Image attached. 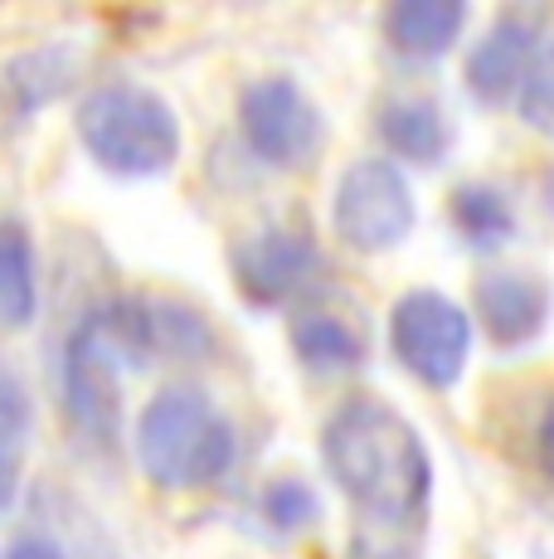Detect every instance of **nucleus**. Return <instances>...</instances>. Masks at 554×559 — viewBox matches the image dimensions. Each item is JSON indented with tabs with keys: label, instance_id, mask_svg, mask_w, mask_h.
<instances>
[{
	"label": "nucleus",
	"instance_id": "nucleus-1",
	"mask_svg": "<svg viewBox=\"0 0 554 559\" xmlns=\"http://www.w3.org/2000/svg\"><path fill=\"white\" fill-rule=\"evenodd\" d=\"M322 457L336 487L385 525H409L429 511L433 457L419 428L385 400H346L326 418Z\"/></svg>",
	"mask_w": 554,
	"mask_h": 559
},
{
	"label": "nucleus",
	"instance_id": "nucleus-2",
	"mask_svg": "<svg viewBox=\"0 0 554 559\" xmlns=\"http://www.w3.org/2000/svg\"><path fill=\"white\" fill-rule=\"evenodd\" d=\"M239 457L233 424L195 384H166L136 418V462L166 491H205Z\"/></svg>",
	"mask_w": 554,
	"mask_h": 559
},
{
	"label": "nucleus",
	"instance_id": "nucleus-3",
	"mask_svg": "<svg viewBox=\"0 0 554 559\" xmlns=\"http://www.w3.org/2000/svg\"><path fill=\"white\" fill-rule=\"evenodd\" d=\"M79 142L103 170L127 180L161 176L180 156V117L156 88L98 83L79 103Z\"/></svg>",
	"mask_w": 554,
	"mask_h": 559
},
{
	"label": "nucleus",
	"instance_id": "nucleus-4",
	"mask_svg": "<svg viewBox=\"0 0 554 559\" xmlns=\"http://www.w3.org/2000/svg\"><path fill=\"white\" fill-rule=\"evenodd\" d=\"M394 360L429 390H453L472 356V317L433 287H413L389 311Z\"/></svg>",
	"mask_w": 554,
	"mask_h": 559
},
{
	"label": "nucleus",
	"instance_id": "nucleus-5",
	"mask_svg": "<svg viewBox=\"0 0 554 559\" xmlns=\"http://www.w3.org/2000/svg\"><path fill=\"white\" fill-rule=\"evenodd\" d=\"M332 224L340 243H350L356 253L399 249L413 229V190L404 180V170L385 156L346 166V176L336 180Z\"/></svg>",
	"mask_w": 554,
	"mask_h": 559
},
{
	"label": "nucleus",
	"instance_id": "nucleus-6",
	"mask_svg": "<svg viewBox=\"0 0 554 559\" xmlns=\"http://www.w3.org/2000/svg\"><path fill=\"white\" fill-rule=\"evenodd\" d=\"M239 127L249 152L263 166L277 170H302L312 166L326 142V122L316 103L297 88L292 79L273 73V79H253L239 98Z\"/></svg>",
	"mask_w": 554,
	"mask_h": 559
},
{
	"label": "nucleus",
	"instance_id": "nucleus-7",
	"mask_svg": "<svg viewBox=\"0 0 554 559\" xmlns=\"http://www.w3.org/2000/svg\"><path fill=\"white\" fill-rule=\"evenodd\" d=\"M316 273H322V253L297 229H258L253 239L233 243L239 293L258 307L292 302L297 293H306L316 283Z\"/></svg>",
	"mask_w": 554,
	"mask_h": 559
},
{
	"label": "nucleus",
	"instance_id": "nucleus-8",
	"mask_svg": "<svg viewBox=\"0 0 554 559\" xmlns=\"http://www.w3.org/2000/svg\"><path fill=\"white\" fill-rule=\"evenodd\" d=\"M117 365H122V356L112 350L103 321L88 317L73 331L69 356H63V394H69V414L93 438L117 433Z\"/></svg>",
	"mask_w": 554,
	"mask_h": 559
},
{
	"label": "nucleus",
	"instance_id": "nucleus-9",
	"mask_svg": "<svg viewBox=\"0 0 554 559\" xmlns=\"http://www.w3.org/2000/svg\"><path fill=\"white\" fill-rule=\"evenodd\" d=\"M472 302L496 346H526L550 321V283L530 267H486L472 287Z\"/></svg>",
	"mask_w": 554,
	"mask_h": 559
},
{
	"label": "nucleus",
	"instance_id": "nucleus-10",
	"mask_svg": "<svg viewBox=\"0 0 554 559\" xmlns=\"http://www.w3.org/2000/svg\"><path fill=\"white\" fill-rule=\"evenodd\" d=\"M73 73H79V49L69 45H39L0 63V136L20 132L29 117L63 98Z\"/></svg>",
	"mask_w": 554,
	"mask_h": 559
},
{
	"label": "nucleus",
	"instance_id": "nucleus-11",
	"mask_svg": "<svg viewBox=\"0 0 554 559\" xmlns=\"http://www.w3.org/2000/svg\"><path fill=\"white\" fill-rule=\"evenodd\" d=\"M540 39H535V20L526 15H501L492 29L472 45L467 53V88L477 93L482 103H506L520 93L530 73V59H535Z\"/></svg>",
	"mask_w": 554,
	"mask_h": 559
},
{
	"label": "nucleus",
	"instance_id": "nucleus-12",
	"mask_svg": "<svg viewBox=\"0 0 554 559\" xmlns=\"http://www.w3.org/2000/svg\"><path fill=\"white\" fill-rule=\"evenodd\" d=\"M380 142L389 146L394 156L419 160V166H433L447 142H453V127H447L443 107L433 98H419V93H404V98H389L375 117Z\"/></svg>",
	"mask_w": 554,
	"mask_h": 559
},
{
	"label": "nucleus",
	"instance_id": "nucleus-13",
	"mask_svg": "<svg viewBox=\"0 0 554 559\" xmlns=\"http://www.w3.org/2000/svg\"><path fill=\"white\" fill-rule=\"evenodd\" d=\"M467 25V5L457 0H399L385 15V35L389 45L409 59H438L457 45Z\"/></svg>",
	"mask_w": 554,
	"mask_h": 559
},
{
	"label": "nucleus",
	"instance_id": "nucleus-14",
	"mask_svg": "<svg viewBox=\"0 0 554 559\" xmlns=\"http://www.w3.org/2000/svg\"><path fill=\"white\" fill-rule=\"evenodd\" d=\"M39 311V258L20 219H0V331H25Z\"/></svg>",
	"mask_w": 554,
	"mask_h": 559
},
{
	"label": "nucleus",
	"instance_id": "nucleus-15",
	"mask_svg": "<svg viewBox=\"0 0 554 559\" xmlns=\"http://www.w3.org/2000/svg\"><path fill=\"white\" fill-rule=\"evenodd\" d=\"M292 350L312 370H356L365 360V331L332 307H306L292 317Z\"/></svg>",
	"mask_w": 554,
	"mask_h": 559
},
{
	"label": "nucleus",
	"instance_id": "nucleus-16",
	"mask_svg": "<svg viewBox=\"0 0 554 559\" xmlns=\"http://www.w3.org/2000/svg\"><path fill=\"white\" fill-rule=\"evenodd\" d=\"M453 224L467 243L477 249H496V243L510 239L516 229V210L501 195L496 186H482V180H467V186L453 190Z\"/></svg>",
	"mask_w": 554,
	"mask_h": 559
},
{
	"label": "nucleus",
	"instance_id": "nucleus-17",
	"mask_svg": "<svg viewBox=\"0 0 554 559\" xmlns=\"http://www.w3.org/2000/svg\"><path fill=\"white\" fill-rule=\"evenodd\" d=\"M29 433V404L15 374L0 370V511L15 501L20 491V453H25Z\"/></svg>",
	"mask_w": 554,
	"mask_h": 559
},
{
	"label": "nucleus",
	"instance_id": "nucleus-18",
	"mask_svg": "<svg viewBox=\"0 0 554 559\" xmlns=\"http://www.w3.org/2000/svg\"><path fill=\"white\" fill-rule=\"evenodd\" d=\"M516 107H520V122L535 127L540 136L554 142V39H545V45L535 49L526 83H520V93H516Z\"/></svg>",
	"mask_w": 554,
	"mask_h": 559
},
{
	"label": "nucleus",
	"instance_id": "nucleus-19",
	"mask_svg": "<svg viewBox=\"0 0 554 559\" xmlns=\"http://www.w3.org/2000/svg\"><path fill=\"white\" fill-rule=\"evenodd\" d=\"M263 511H268L273 525L282 531H302V525L316 521V491L306 487L302 477H277L268 491H263Z\"/></svg>",
	"mask_w": 554,
	"mask_h": 559
},
{
	"label": "nucleus",
	"instance_id": "nucleus-20",
	"mask_svg": "<svg viewBox=\"0 0 554 559\" xmlns=\"http://www.w3.org/2000/svg\"><path fill=\"white\" fill-rule=\"evenodd\" d=\"M535 457H540V467L554 477V394H550V404L540 408V418H535Z\"/></svg>",
	"mask_w": 554,
	"mask_h": 559
},
{
	"label": "nucleus",
	"instance_id": "nucleus-21",
	"mask_svg": "<svg viewBox=\"0 0 554 559\" xmlns=\"http://www.w3.org/2000/svg\"><path fill=\"white\" fill-rule=\"evenodd\" d=\"M5 559H63V555H59V545H49V540H20Z\"/></svg>",
	"mask_w": 554,
	"mask_h": 559
}]
</instances>
